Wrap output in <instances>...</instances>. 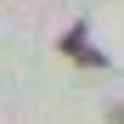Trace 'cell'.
I'll return each instance as SVG.
<instances>
[{"label": "cell", "mask_w": 124, "mask_h": 124, "mask_svg": "<svg viewBox=\"0 0 124 124\" xmlns=\"http://www.w3.org/2000/svg\"><path fill=\"white\" fill-rule=\"evenodd\" d=\"M62 45H68L73 62H85V68H107V56L90 45V34H85V28H68V39H62Z\"/></svg>", "instance_id": "cell-1"}]
</instances>
